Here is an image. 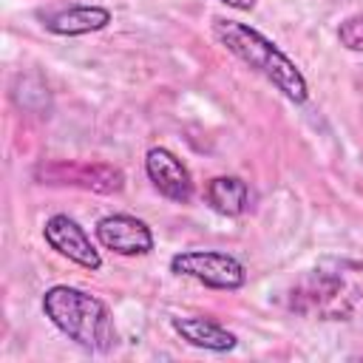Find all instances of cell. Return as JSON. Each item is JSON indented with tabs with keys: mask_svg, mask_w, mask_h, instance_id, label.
I'll use <instances>...</instances> for the list:
<instances>
[{
	"mask_svg": "<svg viewBox=\"0 0 363 363\" xmlns=\"http://www.w3.org/2000/svg\"><path fill=\"white\" fill-rule=\"evenodd\" d=\"M289 306L323 320H349L363 312V264L329 258L309 269L292 289Z\"/></svg>",
	"mask_w": 363,
	"mask_h": 363,
	"instance_id": "cell-1",
	"label": "cell"
},
{
	"mask_svg": "<svg viewBox=\"0 0 363 363\" xmlns=\"http://www.w3.org/2000/svg\"><path fill=\"white\" fill-rule=\"evenodd\" d=\"M40 306H43V315L68 340H74L79 349L91 354H108L119 343L108 303L79 286L54 284L43 292Z\"/></svg>",
	"mask_w": 363,
	"mask_h": 363,
	"instance_id": "cell-2",
	"label": "cell"
},
{
	"mask_svg": "<svg viewBox=\"0 0 363 363\" xmlns=\"http://www.w3.org/2000/svg\"><path fill=\"white\" fill-rule=\"evenodd\" d=\"M213 37L233 57H238L247 68H252L255 74H261L289 102L301 105V102L309 99V82H306L303 71L269 37H264L258 28H252L247 23H238V20L216 17L213 20Z\"/></svg>",
	"mask_w": 363,
	"mask_h": 363,
	"instance_id": "cell-3",
	"label": "cell"
},
{
	"mask_svg": "<svg viewBox=\"0 0 363 363\" xmlns=\"http://www.w3.org/2000/svg\"><path fill=\"white\" fill-rule=\"evenodd\" d=\"M170 272L193 278L210 289H241L247 284V269L244 264L221 250H182L170 258Z\"/></svg>",
	"mask_w": 363,
	"mask_h": 363,
	"instance_id": "cell-4",
	"label": "cell"
},
{
	"mask_svg": "<svg viewBox=\"0 0 363 363\" xmlns=\"http://www.w3.org/2000/svg\"><path fill=\"white\" fill-rule=\"evenodd\" d=\"M37 179L43 184H68L94 193H119L125 187V176L119 167L91 162H48L37 167Z\"/></svg>",
	"mask_w": 363,
	"mask_h": 363,
	"instance_id": "cell-5",
	"label": "cell"
},
{
	"mask_svg": "<svg viewBox=\"0 0 363 363\" xmlns=\"http://www.w3.org/2000/svg\"><path fill=\"white\" fill-rule=\"evenodd\" d=\"M43 238L57 255H62V258H68V261H74L91 272L102 269V255H99L96 244L85 233V227L79 221H74L71 216H65V213L48 216L43 224Z\"/></svg>",
	"mask_w": 363,
	"mask_h": 363,
	"instance_id": "cell-6",
	"label": "cell"
},
{
	"mask_svg": "<svg viewBox=\"0 0 363 363\" xmlns=\"http://www.w3.org/2000/svg\"><path fill=\"white\" fill-rule=\"evenodd\" d=\"M96 241L116 255H147L153 250V230L130 213H108L94 224Z\"/></svg>",
	"mask_w": 363,
	"mask_h": 363,
	"instance_id": "cell-7",
	"label": "cell"
},
{
	"mask_svg": "<svg viewBox=\"0 0 363 363\" xmlns=\"http://www.w3.org/2000/svg\"><path fill=\"white\" fill-rule=\"evenodd\" d=\"M145 173L150 179V184L170 201H179V204H187L196 193V184H193V176H190V167L167 147L162 145H153L147 147L145 153Z\"/></svg>",
	"mask_w": 363,
	"mask_h": 363,
	"instance_id": "cell-8",
	"label": "cell"
},
{
	"mask_svg": "<svg viewBox=\"0 0 363 363\" xmlns=\"http://www.w3.org/2000/svg\"><path fill=\"white\" fill-rule=\"evenodd\" d=\"M113 20L108 6H96V3H71L54 11L43 14V28L57 34V37H82V34H94L108 28Z\"/></svg>",
	"mask_w": 363,
	"mask_h": 363,
	"instance_id": "cell-9",
	"label": "cell"
},
{
	"mask_svg": "<svg viewBox=\"0 0 363 363\" xmlns=\"http://www.w3.org/2000/svg\"><path fill=\"white\" fill-rule=\"evenodd\" d=\"M170 329L184 340L190 343L193 349H204V352H233L238 346V337L235 332H230L227 326L210 320V318H170Z\"/></svg>",
	"mask_w": 363,
	"mask_h": 363,
	"instance_id": "cell-10",
	"label": "cell"
},
{
	"mask_svg": "<svg viewBox=\"0 0 363 363\" xmlns=\"http://www.w3.org/2000/svg\"><path fill=\"white\" fill-rule=\"evenodd\" d=\"M204 201L210 204V210H216L218 216H227V218H235V216H244L252 204V193L247 187L244 179L238 176H216L207 182L204 187Z\"/></svg>",
	"mask_w": 363,
	"mask_h": 363,
	"instance_id": "cell-11",
	"label": "cell"
},
{
	"mask_svg": "<svg viewBox=\"0 0 363 363\" xmlns=\"http://www.w3.org/2000/svg\"><path fill=\"white\" fill-rule=\"evenodd\" d=\"M337 40L349 51H363V14H352L337 26Z\"/></svg>",
	"mask_w": 363,
	"mask_h": 363,
	"instance_id": "cell-12",
	"label": "cell"
},
{
	"mask_svg": "<svg viewBox=\"0 0 363 363\" xmlns=\"http://www.w3.org/2000/svg\"><path fill=\"white\" fill-rule=\"evenodd\" d=\"M218 3H224V6H230L235 11H252L258 0H218Z\"/></svg>",
	"mask_w": 363,
	"mask_h": 363,
	"instance_id": "cell-13",
	"label": "cell"
}]
</instances>
